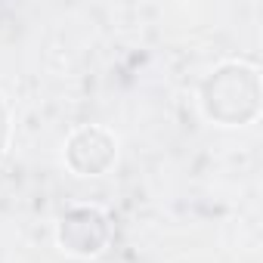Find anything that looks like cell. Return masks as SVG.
<instances>
[{
    "label": "cell",
    "instance_id": "1",
    "mask_svg": "<svg viewBox=\"0 0 263 263\" xmlns=\"http://www.w3.org/2000/svg\"><path fill=\"white\" fill-rule=\"evenodd\" d=\"M4 146H7V108L0 102V155H4Z\"/></svg>",
    "mask_w": 263,
    "mask_h": 263
}]
</instances>
